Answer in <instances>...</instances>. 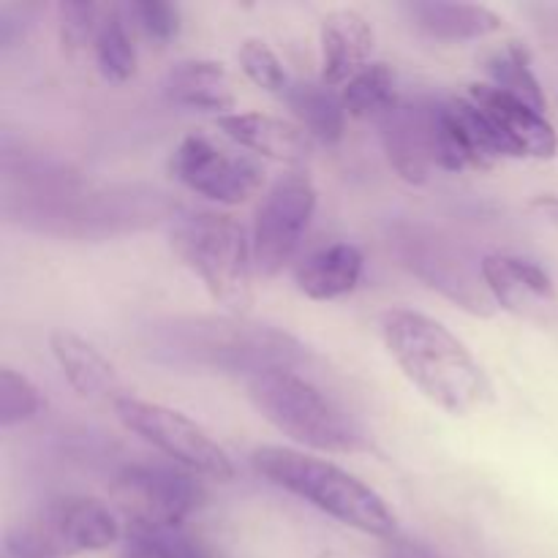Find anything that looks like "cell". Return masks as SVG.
<instances>
[{
	"label": "cell",
	"instance_id": "obj_17",
	"mask_svg": "<svg viewBox=\"0 0 558 558\" xmlns=\"http://www.w3.org/2000/svg\"><path fill=\"white\" fill-rule=\"evenodd\" d=\"M218 129L234 145L259 158L303 167L311 156V140L300 125L265 112H229L216 120Z\"/></svg>",
	"mask_w": 558,
	"mask_h": 558
},
{
	"label": "cell",
	"instance_id": "obj_25",
	"mask_svg": "<svg viewBox=\"0 0 558 558\" xmlns=\"http://www.w3.org/2000/svg\"><path fill=\"white\" fill-rule=\"evenodd\" d=\"M96 63L104 80L109 82H129L136 74V47L131 38L125 20L118 9L104 11L101 25H98L96 41Z\"/></svg>",
	"mask_w": 558,
	"mask_h": 558
},
{
	"label": "cell",
	"instance_id": "obj_23",
	"mask_svg": "<svg viewBox=\"0 0 558 558\" xmlns=\"http://www.w3.org/2000/svg\"><path fill=\"white\" fill-rule=\"evenodd\" d=\"M123 558H218L185 526L125 523Z\"/></svg>",
	"mask_w": 558,
	"mask_h": 558
},
{
	"label": "cell",
	"instance_id": "obj_19",
	"mask_svg": "<svg viewBox=\"0 0 558 558\" xmlns=\"http://www.w3.org/2000/svg\"><path fill=\"white\" fill-rule=\"evenodd\" d=\"M163 93L178 107L216 112L218 118L238 107L232 76L216 60H180L163 80Z\"/></svg>",
	"mask_w": 558,
	"mask_h": 558
},
{
	"label": "cell",
	"instance_id": "obj_1",
	"mask_svg": "<svg viewBox=\"0 0 558 558\" xmlns=\"http://www.w3.org/2000/svg\"><path fill=\"white\" fill-rule=\"evenodd\" d=\"M381 338L403 376L452 417H466L494 398L483 365L441 322L390 308L381 314Z\"/></svg>",
	"mask_w": 558,
	"mask_h": 558
},
{
	"label": "cell",
	"instance_id": "obj_24",
	"mask_svg": "<svg viewBox=\"0 0 558 558\" xmlns=\"http://www.w3.org/2000/svg\"><path fill=\"white\" fill-rule=\"evenodd\" d=\"M488 74L499 90L521 98L523 104H529V107H534L537 112L545 114L548 101H545L543 85H539V80L534 76L532 65H529V54L521 44L510 41L507 47H501L499 52L490 54Z\"/></svg>",
	"mask_w": 558,
	"mask_h": 558
},
{
	"label": "cell",
	"instance_id": "obj_32",
	"mask_svg": "<svg viewBox=\"0 0 558 558\" xmlns=\"http://www.w3.org/2000/svg\"><path fill=\"white\" fill-rule=\"evenodd\" d=\"M532 207H534V210L543 213V216L548 218V221H554L556 227H558V196H554V194L537 196V199L532 202Z\"/></svg>",
	"mask_w": 558,
	"mask_h": 558
},
{
	"label": "cell",
	"instance_id": "obj_29",
	"mask_svg": "<svg viewBox=\"0 0 558 558\" xmlns=\"http://www.w3.org/2000/svg\"><path fill=\"white\" fill-rule=\"evenodd\" d=\"M101 5L96 3H60V41L69 52L82 49L87 41H96L98 25L104 16Z\"/></svg>",
	"mask_w": 558,
	"mask_h": 558
},
{
	"label": "cell",
	"instance_id": "obj_2",
	"mask_svg": "<svg viewBox=\"0 0 558 558\" xmlns=\"http://www.w3.org/2000/svg\"><path fill=\"white\" fill-rule=\"evenodd\" d=\"M150 354L178 368L243 374L248 379L272 368H298L303 347L289 332L243 319H174L150 332Z\"/></svg>",
	"mask_w": 558,
	"mask_h": 558
},
{
	"label": "cell",
	"instance_id": "obj_26",
	"mask_svg": "<svg viewBox=\"0 0 558 558\" xmlns=\"http://www.w3.org/2000/svg\"><path fill=\"white\" fill-rule=\"evenodd\" d=\"M341 101L347 107L349 118H379L385 109H390L396 98V76L390 65L368 63L357 76L347 82L341 93Z\"/></svg>",
	"mask_w": 558,
	"mask_h": 558
},
{
	"label": "cell",
	"instance_id": "obj_30",
	"mask_svg": "<svg viewBox=\"0 0 558 558\" xmlns=\"http://www.w3.org/2000/svg\"><path fill=\"white\" fill-rule=\"evenodd\" d=\"M129 14L142 27L150 41L169 44L180 33V9L167 0H136L129 5Z\"/></svg>",
	"mask_w": 558,
	"mask_h": 558
},
{
	"label": "cell",
	"instance_id": "obj_8",
	"mask_svg": "<svg viewBox=\"0 0 558 558\" xmlns=\"http://www.w3.org/2000/svg\"><path fill=\"white\" fill-rule=\"evenodd\" d=\"M114 414L131 434L145 439L191 474H202L218 483H229L238 474L232 456L199 423L185 417L178 409L125 396L114 407Z\"/></svg>",
	"mask_w": 558,
	"mask_h": 558
},
{
	"label": "cell",
	"instance_id": "obj_10",
	"mask_svg": "<svg viewBox=\"0 0 558 558\" xmlns=\"http://www.w3.org/2000/svg\"><path fill=\"white\" fill-rule=\"evenodd\" d=\"M112 490L125 523L145 526H183L207 499L196 474L167 463H131Z\"/></svg>",
	"mask_w": 558,
	"mask_h": 558
},
{
	"label": "cell",
	"instance_id": "obj_12",
	"mask_svg": "<svg viewBox=\"0 0 558 558\" xmlns=\"http://www.w3.org/2000/svg\"><path fill=\"white\" fill-rule=\"evenodd\" d=\"M430 158L447 172L490 169L507 158L485 114L469 98H425Z\"/></svg>",
	"mask_w": 558,
	"mask_h": 558
},
{
	"label": "cell",
	"instance_id": "obj_14",
	"mask_svg": "<svg viewBox=\"0 0 558 558\" xmlns=\"http://www.w3.org/2000/svg\"><path fill=\"white\" fill-rule=\"evenodd\" d=\"M480 265L496 308H505L518 319L548 322L556 305V289L537 262L510 254H488Z\"/></svg>",
	"mask_w": 558,
	"mask_h": 558
},
{
	"label": "cell",
	"instance_id": "obj_21",
	"mask_svg": "<svg viewBox=\"0 0 558 558\" xmlns=\"http://www.w3.org/2000/svg\"><path fill=\"white\" fill-rule=\"evenodd\" d=\"M409 20L439 41H477L501 31V16L480 3H445V0H414L403 5Z\"/></svg>",
	"mask_w": 558,
	"mask_h": 558
},
{
	"label": "cell",
	"instance_id": "obj_18",
	"mask_svg": "<svg viewBox=\"0 0 558 558\" xmlns=\"http://www.w3.org/2000/svg\"><path fill=\"white\" fill-rule=\"evenodd\" d=\"M319 47L322 82L327 87L347 85L368 65L374 52V27L360 11L336 9L322 20Z\"/></svg>",
	"mask_w": 558,
	"mask_h": 558
},
{
	"label": "cell",
	"instance_id": "obj_31",
	"mask_svg": "<svg viewBox=\"0 0 558 558\" xmlns=\"http://www.w3.org/2000/svg\"><path fill=\"white\" fill-rule=\"evenodd\" d=\"M385 558H436V556L417 543H409V539H392Z\"/></svg>",
	"mask_w": 558,
	"mask_h": 558
},
{
	"label": "cell",
	"instance_id": "obj_15",
	"mask_svg": "<svg viewBox=\"0 0 558 558\" xmlns=\"http://www.w3.org/2000/svg\"><path fill=\"white\" fill-rule=\"evenodd\" d=\"M379 125L381 147L396 169L398 178L409 185H425L430 178V140L428 120H425V98L423 101H401L398 98L390 109L376 118Z\"/></svg>",
	"mask_w": 558,
	"mask_h": 558
},
{
	"label": "cell",
	"instance_id": "obj_9",
	"mask_svg": "<svg viewBox=\"0 0 558 558\" xmlns=\"http://www.w3.org/2000/svg\"><path fill=\"white\" fill-rule=\"evenodd\" d=\"M314 213L316 189L308 174L294 169L276 180V185L267 191L265 202L256 210L254 238H251L254 270L262 278L278 276L294 259L311 221H314Z\"/></svg>",
	"mask_w": 558,
	"mask_h": 558
},
{
	"label": "cell",
	"instance_id": "obj_6",
	"mask_svg": "<svg viewBox=\"0 0 558 558\" xmlns=\"http://www.w3.org/2000/svg\"><path fill=\"white\" fill-rule=\"evenodd\" d=\"M123 539L118 518L90 496H60L5 532L9 558H74Z\"/></svg>",
	"mask_w": 558,
	"mask_h": 558
},
{
	"label": "cell",
	"instance_id": "obj_22",
	"mask_svg": "<svg viewBox=\"0 0 558 558\" xmlns=\"http://www.w3.org/2000/svg\"><path fill=\"white\" fill-rule=\"evenodd\" d=\"M287 101L305 134L319 140L322 145H338L343 140L349 112L341 96H336L325 82H319V85L316 82L289 85Z\"/></svg>",
	"mask_w": 558,
	"mask_h": 558
},
{
	"label": "cell",
	"instance_id": "obj_16",
	"mask_svg": "<svg viewBox=\"0 0 558 558\" xmlns=\"http://www.w3.org/2000/svg\"><path fill=\"white\" fill-rule=\"evenodd\" d=\"M49 349H52L65 381L82 401L112 409L123 401L125 390L118 371L90 341L76 332L54 330L49 336Z\"/></svg>",
	"mask_w": 558,
	"mask_h": 558
},
{
	"label": "cell",
	"instance_id": "obj_5",
	"mask_svg": "<svg viewBox=\"0 0 558 558\" xmlns=\"http://www.w3.org/2000/svg\"><path fill=\"white\" fill-rule=\"evenodd\" d=\"M172 245L202 287L234 319L254 305V251L243 223L229 213L196 210L172 229Z\"/></svg>",
	"mask_w": 558,
	"mask_h": 558
},
{
	"label": "cell",
	"instance_id": "obj_7",
	"mask_svg": "<svg viewBox=\"0 0 558 558\" xmlns=\"http://www.w3.org/2000/svg\"><path fill=\"white\" fill-rule=\"evenodd\" d=\"M392 254L414 278L439 292L472 316H494L496 303L483 278V265H474L466 251L439 229L423 223H398L390 232Z\"/></svg>",
	"mask_w": 558,
	"mask_h": 558
},
{
	"label": "cell",
	"instance_id": "obj_28",
	"mask_svg": "<svg viewBox=\"0 0 558 558\" xmlns=\"http://www.w3.org/2000/svg\"><path fill=\"white\" fill-rule=\"evenodd\" d=\"M238 58L245 76H248L256 87H262L265 93H283V96H287V71H283L278 54L270 49V44L262 41V38H248V41L240 47Z\"/></svg>",
	"mask_w": 558,
	"mask_h": 558
},
{
	"label": "cell",
	"instance_id": "obj_20",
	"mask_svg": "<svg viewBox=\"0 0 558 558\" xmlns=\"http://www.w3.org/2000/svg\"><path fill=\"white\" fill-rule=\"evenodd\" d=\"M363 254L352 243H332L305 256L294 270L298 289L311 300H338L352 294L363 278Z\"/></svg>",
	"mask_w": 558,
	"mask_h": 558
},
{
	"label": "cell",
	"instance_id": "obj_13",
	"mask_svg": "<svg viewBox=\"0 0 558 558\" xmlns=\"http://www.w3.org/2000/svg\"><path fill=\"white\" fill-rule=\"evenodd\" d=\"M469 101L485 114L505 156L512 158H554L558 134L543 112L523 104L521 98L499 90L496 85H469Z\"/></svg>",
	"mask_w": 558,
	"mask_h": 558
},
{
	"label": "cell",
	"instance_id": "obj_27",
	"mask_svg": "<svg viewBox=\"0 0 558 558\" xmlns=\"http://www.w3.org/2000/svg\"><path fill=\"white\" fill-rule=\"evenodd\" d=\"M41 392L36 390V385L27 376L16 374L11 368L0 371V425L3 428L27 423V420L41 412Z\"/></svg>",
	"mask_w": 558,
	"mask_h": 558
},
{
	"label": "cell",
	"instance_id": "obj_11",
	"mask_svg": "<svg viewBox=\"0 0 558 558\" xmlns=\"http://www.w3.org/2000/svg\"><path fill=\"white\" fill-rule=\"evenodd\" d=\"M169 172L178 183L218 205H243L265 183V167L245 153H229L202 134H191L174 147Z\"/></svg>",
	"mask_w": 558,
	"mask_h": 558
},
{
	"label": "cell",
	"instance_id": "obj_3",
	"mask_svg": "<svg viewBox=\"0 0 558 558\" xmlns=\"http://www.w3.org/2000/svg\"><path fill=\"white\" fill-rule=\"evenodd\" d=\"M251 466L267 483L308 501L311 507L336 518L343 526H352L371 537H396L398 518L387 501L363 480L325 458L292 447L265 445L251 452Z\"/></svg>",
	"mask_w": 558,
	"mask_h": 558
},
{
	"label": "cell",
	"instance_id": "obj_4",
	"mask_svg": "<svg viewBox=\"0 0 558 558\" xmlns=\"http://www.w3.org/2000/svg\"><path fill=\"white\" fill-rule=\"evenodd\" d=\"M248 398L256 412L276 430L316 452L371 450V441L357 420L322 392L298 368H272L248 379Z\"/></svg>",
	"mask_w": 558,
	"mask_h": 558
}]
</instances>
